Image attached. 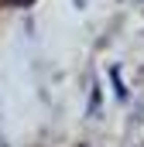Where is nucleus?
I'll use <instances>...</instances> for the list:
<instances>
[{
  "label": "nucleus",
  "mask_w": 144,
  "mask_h": 147,
  "mask_svg": "<svg viewBox=\"0 0 144 147\" xmlns=\"http://www.w3.org/2000/svg\"><path fill=\"white\" fill-rule=\"evenodd\" d=\"M14 3H28V0H14Z\"/></svg>",
  "instance_id": "obj_1"
}]
</instances>
